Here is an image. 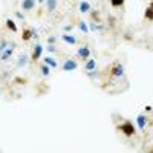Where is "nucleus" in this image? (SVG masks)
I'll use <instances>...</instances> for the list:
<instances>
[{
  "instance_id": "nucleus-1",
  "label": "nucleus",
  "mask_w": 153,
  "mask_h": 153,
  "mask_svg": "<svg viewBox=\"0 0 153 153\" xmlns=\"http://www.w3.org/2000/svg\"><path fill=\"white\" fill-rule=\"evenodd\" d=\"M118 130L123 132L126 136H133L135 135V126L132 124V121H124L123 124L118 126Z\"/></svg>"
},
{
  "instance_id": "nucleus-2",
  "label": "nucleus",
  "mask_w": 153,
  "mask_h": 153,
  "mask_svg": "<svg viewBox=\"0 0 153 153\" xmlns=\"http://www.w3.org/2000/svg\"><path fill=\"white\" fill-rule=\"evenodd\" d=\"M76 68H78V65H76V61H75V60H72V58H68L65 63H63V71H66V72L75 71Z\"/></svg>"
},
{
  "instance_id": "nucleus-3",
  "label": "nucleus",
  "mask_w": 153,
  "mask_h": 153,
  "mask_svg": "<svg viewBox=\"0 0 153 153\" xmlns=\"http://www.w3.org/2000/svg\"><path fill=\"white\" fill-rule=\"evenodd\" d=\"M76 55H78L80 58H83V60H87L89 57H91V49H89V46H81L78 51H76Z\"/></svg>"
},
{
  "instance_id": "nucleus-4",
  "label": "nucleus",
  "mask_w": 153,
  "mask_h": 153,
  "mask_svg": "<svg viewBox=\"0 0 153 153\" xmlns=\"http://www.w3.org/2000/svg\"><path fill=\"white\" fill-rule=\"evenodd\" d=\"M42 54H43V46L40 45V43H37L35 46H34V51H32V60L35 61V60H38L42 57Z\"/></svg>"
},
{
  "instance_id": "nucleus-5",
  "label": "nucleus",
  "mask_w": 153,
  "mask_h": 153,
  "mask_svg": "<svg viewBox=\"0 0 153 153\" xmlns=\"http://www.w3.org/2000/svg\"><path fill=\"white\" fill-rule=\"evenodd\" d=\"M112 74H113V76H117V78H120V76H124V68H123V65L117 63V65L112 68Z\"/></svg>"
},
{
  "instance_id": "nucleus-6",
  "label": "nucleus",
  "mask_w": 153,
  "mask_h": 153,
  "mask_svg": "<svg viewBox=\"0 0 153 153\" xmlns=\"http://www.w3.org/2000/svg\"><path fill=\"white\" fill-rule=\"evenodd\" d=\"M37 0H23L22 2V9L23 11H32L35 8Z\"/></svg>"
},
{
  "instance_id": "nucleus-7",
  "label": "nucleus",
  "mask_w": 153,
  "mask_h": 153,
  "mask_svg": "<svg viewBox=\"0 0 153 153\" xmlns=\"http://www.w3.org/2000/svg\"><path fill=\"white\" fill-rule=\"evenodd\" d=\"M136 124L139 127V130H144L146 129V126H147V117L146 115H138V118H136Z\"/></svg>"
},
{
  "instance_id": "nucleus-8",
  "label": "nucleus",
  "mask_w": 153,
  "mask_h": 153,
  "mask_svg": "<svg viewBox=\"0 0 153 153\" xmlns=\"http://www.w3.org/2000/svg\"><path fill=\"white\" fill-rule=\"evenodd\" d=\"M14 45H11L9 48H6L5 51H3V54H2V57H0V60H3V61H6V60H9L11 57H12V52H14Z\"/></svg>"
},
{
  "instance_id": "nucleus-9",
  "label": "nucleus",
  "mask_w": 153,
  "mask_h": 153,
  "mask_svg": "<svg viewBox=\"0 0 153 153\" xmlns=\"http://www.w3.org/2000/svg\"><path fill=\"white\" fill-rule=\"evenodd\" d=\"M57 3H58V0H46V8H48L49 14H52V12L57 9Z\"/></svg>"
},
{
  "instance_id": "nucleus-10",
  "label": "nucleus",
  "mask_w": 153,
  "mask_h": 153,
  "mask_svg": "<svg viewBox=\"0 0 153 153\" xmlns=\"http://www.w3.org/2000/svg\"><path fill=\"white\" fill-rule=\"evenodd\" d=\"M84 69H86V71H95V69H97V61H95V58H87Z\"/></svg>"
},
{
  "instance_id": "nucleus-11",
  "label": "nucleus",
  "mask_w": 153,
  "mask_h": 153,
  "mask_svg": "<svg viewBox=\"0 0 153 153\" xmlns=\"http://www.w3.org/2000/svg\"><path fill=\"white\" fill-rule=\"evenodd\" d=\"M61 38H63V42H66L68 45H75L76 43V38L74 35H69V34H63Z\"/></svg>"
},
{
  "instance_id": "nucleus-12",
  "label": "nucleus",
  "mask_w": 153,
  "mask_h": 153,
  "mask_svg": "<svg viewBox=\"0 0 153 153\" xmlns=\"http://www.w3.org/2000/svg\"><path fill=\"white\" fill-rule=\"evenodd\" d=\"M26 63H28V55L26 54H20V57L17 60V66L19 68H25V66H26Z\"/></svg>"
},
{
  "instance_id": "nucleus-13",
  "label": "nucleus",
  "mask_w": 153,
  "mask_h": 153,
  "mask_svg": "<svg viewBox=\"0 0 153 153\" xmlns=\"http://www.w3.org/2000/svg\"><path fill=\"white\" fill-rule=\"evenodd\" d=\"M78 9H80V12L86 14V12H89V11H91V3H89V2H86V0H83V2L80 3V6H78Z\"/></svg>"
},
{
  "instance_id": "nucleus-14",
  "label": "nucleus",
  "mask_w": 153,
  "mask_h": 153,
  "mask_svg": "<svg viewBox=\"0 0 153 153\" xmlns=\"http://www.w3.org/2000/svg\"><path fill=\"white\" fill-rule=\"evenodd\" d=\"M45 65H48L49 68H57L58 63H57V60L52 58V57H46V58H45Z\"/></svg>"
},
{
  "instance_id": "nucleus-15",
  "label": "nucleus",
  "mask_w": 153,
  "mask_h": 153,
  "mask_svg": "<svg viewBox=\"0 0 153 153\" xmlns=\"http://www.w3.org/2000/svg\"><path fill=\"white\" fill-rule=\"evenodd\" d=\"M6 28H8L9 31H12V32H17V25H16L14 20H11V19L6 20Z\"/></svg>"
},
{
  "instance_id": "nucleus-16",
  "label": "nucleus",
  "mask_w": 153,
  "mask_h": 153,
  "mask_svg": "<svg viewBox=\"0 0 153 153\" xmlns=\"http://www.w3.org/2000/svg\"><path fill=\"white\" fill-rule=\"evenodd\" d=\"M22 38H23L25 42H28L29 38H32V31H31V29H25V31L22 32Z\"/></svg>"
},
{
  "instance_id": "nucleus-17",
  "label": "nucleus",
  "mask_w": 153,
  "mask_h": 153,
  "mask_svg": "<svg viewBox=\"0 0 153 153\" xmlns=\"http://www.w3.org/2000/svg\"><path fill=\"white\" fill-rule=\"evenodd\" d=\"M78 28L83 31V34H89V26L86 22H78Z\"/></svg>"
},
{
  "instance_id": "nucleus-18",
  "label": "nucleus",
  "mask_w": 153,
  "mask_h": 153,
  "mask_svg": "<svg viewBox=\"0 0 153 153\" xmlns=\"http://www.w3.org/2000/svg\"><path fill=\"white\" fill-rule=\"evenodd\" d=\"M40 71H42V75H43V76H49V74H51V68H49L48 65H43V66L40 68Z\"/></svg>"
},
{
  "instance_id": "nucleus-19",
  "label": "nucleus",
  "mask_w": 153,
  "mask_h": 153,
  "mask_svg": "<svg viewBox=\"0 0 153 153\" xmlns=\"http://www.w3.org/2000/svg\"><path fill=\"white\" fill-rule=\"evenodd\" d=\"M144 16H146L147 20H153V8H152V6H149V8L146 9V14H144Z\"/></svg>"
},
{
  "instance_id": "nucleus-20",
  "label": "nucleus",
  "mask_w": 153,
  "mask_h": 153,
  "mask_svg": "<svg viewBox=\"0 0 153 153\" xmlns=\"http://www.w3.org/2000/svg\"><path fill=\"white\" fill-rule=\"evenodd\" d=\"M110 5L113 8H120V6L124 5V0H110Z\"/></svg>"
},
{
  "instance_id": "nucleus-21",
  "label": "nucleus",
  "mask_w": 153,
  "mask_h": 153,
  "mask_svg": "<svg viewBox=\"0 0 153 153\" xmlns=\"http://www.w3.org/2000/svg\"><path fill=\"white\" fill-rule=\"evenodd\" d=\"M6 46H9V45H8V42L5 40V38H2V40H0V52H2V51H5V49H6Z\"/></svg>"
},
{
  "instance_id": "nucleus-22",
  "label": "nucleus",
  "mask_w": 153,
  "mask_h": 153,
  "mask_svg": "<svg viewBox=\"0 0 153 153\" xmlns=\"http://www.w3.org/2000/svg\"><path fill=\"white\" fill-rule=\"evenodd\" d=\"M55 42H57V37H55V35H51V37H48V43H49V45H54Z\"/></svg>"
},
{
  "instance_id": "nucleus-23",
  "label": "nucleus",
  "mask_w": 153,
  "mask_h": 153,
  "mask_svg": "<svg viewBox=\"0 0 153 153\" xmlns=\"http://www.w3.org/2000/svg\"><path fill=\"white\" fill-rule=\"evenodd\" d=\"M16 17L20 19V20H25V14H22L20 11H16Z\"/></svg>"
},
{
  "instance_id": "nucleus-24",
  "label": "nucleus",
  "mask_w": 153,
  "mask_h": 153,
  "mask_svg": "<svg viewBox=\"0 0 153 153\" xmlns=\"http://www.w3.org/2000/svg\"><path fill=\"white\" fill-rule=\"evenodd\" d=\"M48 51H49V52H57V48L54 45H49L48 46Z\"/></svg>"
},
{
  "instance_id": "nucleus-25",
  "label": "nucleus",
  "mask_w": 153,
  "mask_h": 153,
  "mask_svg": "<svg viewBox=\"0 0 153 153\" xmlns=\"http://www.w3.org/2000/svg\"><path fill=\"white\" fill-rule=\"evenodd\" d=\"M65 31H66V32L72 31V25H66V26H65Z\"/></svg>"
},
{
  "instance_id": "nucleus-26",
  "label": "nucleus",
  "mask_w": 153,
  "mask_h": 153,
  "mask_svg": "<svg viewBox=\"0 0 153 153\" xmlns=\"http://www.w3.org/2000/svg\"><path fill=\"white\" fill-rule=\"evenodd\" d=\"M146 112H152V106H146Z\"/></svg>"
},
{
  "instance_id": "nucleus-27",
  "label": "nucleus",
  "mask_w": 153,
  "mask_h": 153,
  "mask_svg": "<svg viewBox=\"0 0 153 153\" xmlns=\"http://www.w3.org/2000/svg\"><path fill=\"white\" fill-rule=\"evenodd\" d=\"M45 2V0H38V3H43Z\"/></svg>"
}]
</instances>
